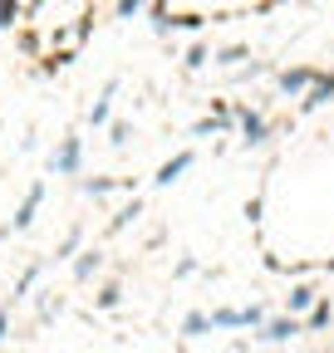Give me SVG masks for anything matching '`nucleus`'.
<instances>
[{
	"label": "nucleus",
	"instance_id": "nucleus-1",
	"mask_svg": "<svg viewBox=\"0 0 334 353\" xmlns=\"http://www.w3.org/2000/svg\"><path fill=\"white\" fill-rule=\"evenodd\" d=\"M79 167H84V138L79 132H64L50 152V172L55 176H79Z\"/></svg>",
	"mask_w": 334,
	"mask_h": 353
},
{
	"label": "nucleus",
	"instance_id": "nucleus-2",
	"mask_svg": "<svg viewBox=\"0 0 334 353\" xmlns=\"http://www.w3.org/2000/svg\"><path fill=\"white\" fill-rule=\"evenodd\" d=\"M236 132H241V143L246 148H261L271 138V118L261 108H236Z\"/></svg>",
	"mask_w": 334,
	"mask_h": 353
},
{
	"label": "nucleus",
	"instance_id": "nucleus-3",
	"mask_svg": "<svg viewBox=\"0 0 334 353\" xmlns=\"http://www.w3.org/2000/svg\"><path fill=\"white\" fill-rule=\"evenodd\" d=\"M315 79H320V69L295 64V69H280V74H275V88H280L285 99H305L310 88H315Z\"/></svg>",
	"mask_w": 334,
	"mask_h": 353
},
{
	"label": "nucleus",
	"instance_id": "nucleus-4",
	"mask_svg": "<svg viewBox=\"0 0 334 353\" xmlns=\"http://www.w3.org/2000/svg\"><path fill=\"white\" fill-rule=\"evenodd\" d=\"M45 206V182H35L30 192H25V201L15 206V216H10V226H6V236L10 231H30V221H35V211Z\"/></svg>",
	"mask_w": 334,
	"mask_h": 353
},
{
	"label": "nucleus",
	"instance_id": "nucleus-5",
	"mask_svg": "<svg viewBox=\"0 0 334 353\" xmlns=\"http://www.w3.org/2000/svg\"><path fill=\"white\" fill-rule=\"evenodd\" d=\"M295 334H305V319H295V314H275V319H266V329H261V339L266 343H290Z\"/></svg>",
	"mask_w": 334,
	"mask_h": 353
},
{
	"label": "nucleus",
	"instance_id": "nucleus-6",
	"mask_svg": "<svg viewBox=\"0 0 334 353\" xmlns=\"http://www.w3.org/2000/svg\"><path fill=\"white\" fill-rule=\"evenodd\" d=\"M226 128H236V108H231V103H217L206 118H197V123H192L197 138H212V132H226Z\"/></svg>",
	"mask_w": 334,
	"mask_h": 353
},
{
	"label": "nucleus",
	"instance_id": "nucleus-7",
	"mask_svg": "<svg viewBox=\"0 0 334 353\" xmlns=\"http://www.w3.org/2000/svg\"><path fill=\"white\" fill-rule=\"evenodd\" d=\"M324 294L315 290V285H290V299H285V314H295V319H305L310 314V309L320 304Z\"/></svg>",
	"mask_w": 334,
	"mask_h": 353
},
{
	"label": "nucleus",
	"instance_id": "nucleus-8",
	"mask_svg": "<svg viewBox=\"0 0 334 353\" xmlns=\"http://www.w3.org/2000/svg\"><path fill=\"white\" fill-rule=\"evenodd\" d=\"M113 94H118V79H108L104 94L89 103V128H108V123H113Z\"/></svg>",
	"mask_w": 334,
	"mask_h": 353
},
{
	"label": "nucleus",
	"instance_id": "nucleus-9",
	"mask_svg": "<svg viewBox=\"0 0 334 353\" xmlns=\"http://www.w3.org/2000/svg\"><path fill=\"white\" fill-rule=\"evenodd\" d=\"M192 162H197L192 152H173V157H167V162H162V167L153 172V187H173V182H177V176H182V172H187Z\"/></svg>",
	"mask_w": 334,
	"mask_h": 353
},
{
	"label": "nucleus",
	"instance_id": "nucleus-10",
	"mask_svg": "<svg viewBox=\"0 0 334 353\" xmlns=\"http://www.w3.org/2000/svg\"><path fill=\"white\" fill-rule=\"evenodd\" d=\"M329 99H334V74H320V79H315V88L300 99V113H315V108H324Z\"/></svg>",
	"mask_w": 334,
	"mask_h": 353
},
{
	"label": "nucleus",
	"instance_id": "nucleus-11",
	"mask_svg": "<svg viewBox=\"0 0 334 353\" xmlns=\"http://www.w3.org/2000/svg\"><path fill=\"white\" fill-rule=\"evenodd\" d=\"M212 329H246V309H212Z\"/></svg>",
	"mask_w": 334,
	"mask_h": 353
},
{
	"label": "nucleus",
	"instance_id": "nucleus-12",
	"mask_svg": "<svg viewBox=\"0 0 334 353\" xmlns=\"http://www.w3.org/2000/svg\"><path fill=\"white\" fill-rule=\"evenodd\" d=\"M329 324H334V304H329V299H320L310 314H305V329H329Z\"/></svg>",
	"mask_w": 334,
	"mask_h": 353
},
{
	"label": "nucleus",
	"instance_id": "nucleus-13",
	"mask_svg": "<svg viewBox=\"0 0 334 353\" xmlns=\"http://www.w3.org/2000/svg\"><path fill=\"white\" fill-rule=\"evenodd\" d=\"M206 329H212V314H202V309L182 314V334H187V339H197V334H206Z\"/></svg>",
	"mask_w": 334,
	"mask_h": 353
},
{
	"label": "nucleus",
	"instance_id": "nucleus-14",
	"mask_svg": "<svg viewBox=\"0 0 334 353\" xmlns=\"http://www.w3.org/2000/svg\"><path fill=\"white\" fill-rule=\"evenodd\" d=\"M99 265H104V255H99V250H84V255L74 260V280H89Z\"/></svg>",
	"mask_w": 334,
	"mask_h": 353
},
{
	"label": "nucleus",
	"instance_id": "nucleus-15",
	"mask_svg": "<svg viewBox=\"0 0 334 353\" xmlns=\"http://www.w3.org/2000/svg\"><path fill=\"white\" fill-rule=\"evenodd\" d=\"M123 182H118V176H84V192H89V196H108V192H118Z\"/></svg>",
	"mask_w": 334,
	"mask_h": 353
},
{
	"label": "nucleus",
	"instance_id": "nucleus-16",
	"mask_svg": "<svg viewBox=\"0 0 334 353\" xmlns=\"http://www.w3.org/2000/svg\"><path fill=\"white\" fill-rule=\"evenodd\" d=\"M25 20V6L20 0H0V30H15Z\"/></svg>",
	"mask_w": 334,
	"mask_h": 353
},
{
	"label": "nucleus",
	"instance_id": "nucleus-17",
	"mask_svg": "<svg viewBox=\"0 0 334 353\" xmlns=\"http://www.w3.org/2000/svg\"><path fill=\"white\" fill-rule=\"evenodd\" d=\"M138 216H143V201L133 196V201L123 206V211H113V221H108V231H123V226H128V221H138Z\"/></svg>",
	"mask_w": 334,
	"mask_h": 353
},
{
	"label": "nucleus",
	"instance_id": "nucleus-18",
	"mask_svg": "<svg viewBox=\"0 0 334 353\" xmlns=\"http://www.w3.org/2000/svg\"><path fill=\"white\" fill-rule=\"evenodd\" d=\"M69 59H74V50H50L45 59H39V74H59Z\"/></svg>",
	"mask_w": 334,
	"mask_h": 353
},
{
	"label": "nucleus",
	"instance_id": "nucleus-19",
	"mask_svg": "<svg viewBox=\"0 0 334 353\" xmlns=\"http://www.w3.org/2000/svg\"><path fill=\"white\" fill-rule=\"evenodd\" d=\"M246 54H250V50H246V44H226V50H217L212 59H217V64H226V69H236V64H241Z\"/></svg>",
	"mask_w": 334,
	"mask_h": 353
},
{
	"label": "nucleus",
	"instance_id": "nucleus-20",
	"mask_svg": "<svg viewBox=\"0 0 334 353\" xmlns=\"http://www.w3.org/2000/svg\"><path fill=\"white\" fill-rule=\"evenodd\" d=\"M182 64L187 69H206V64H212V50H206V44H192V50L182 54Z\"/></svg>",
	"mask_w": 334,
	"mask_h": 353
},
{
	"label": "nucleus",
	"instance_id": "nucleus-21",
	"mask_svg": "<svg viewBox=\"0 0 334 353\" xmlns=\"http://www.w3.org/2000/svg\"><path fill=\"white\" fill-rule=\"evenodd\" d=\"M79 241H84V231H79V226H74V231H64V241L55 245V260H64V255H74V250H79Z\"/></svg>",
	"mask_w": 334,
	"mask_h": 353
},
{
	"label": "nucleus",
	"instance_id": "nucleus-22",
	"mask_svg": "<svg viewBox=\"0 0 334 353\" xmlns=\"http://www.w3.org/2000/svg\"><path fill=\"white\" fill-rule=\"evenodd\" d=\"M153 0H113V10H118V20H133L138 10H148Z\"/></svg>",
	"mask_w": 334,
	"mask_h": 353
},
{
	"label": "nucleus",
	"instance_id": "nucleus-23",
	"mask_svg": "<svg viewBox=\"0 0 334 353\" xmlns=\"http://www.w3.org/2000/svg\"><path fill=\"white\" fill-rule=\"evenodd\" d=\"M128 138H133L128 123H108V143H113V148H128Z\"/></svg>",
	"mask_w": 334,
	"mask_h": 353
},
{
	"label": "nucleus",
	"instance_id": "nucleus-24",
	"mask_svg": "<svg viewBox=\"0 0 334 353\" xmlns=\"http://www.w3.org/2000/svg\"><path fill=\"white\" fill-rule=\"evenodd\" d=\"M118 304H123V290L118 285H104L99 290V309H118Z\"/></svg>",
	"mask_w": 334,
	"mask_h": 353
},
{
	"label": "nucleus",
	"instance_id": "nucleus-25",
	"mask_svg": "<svg viewBox=\"0 0 334 353\" xmlns=\"http://www.w3.org/2000/svg\"><path fill=\"white\" fill-rule=\"evenodd\" d=\"M89 34H94V10L74 20V39H79V44H84V39H89Z\"/></svg>",
	"mask_w": 334,
	"mask_h": 353
},
{
	"label": "nucleus",
	"instance_id": "nucleus-26",
	"mask_svg": "<svg viewBox=\"0 0 334 353\" xmlns=\"http://www.w3.org/2000/svg\"><path fill=\"white\" fill-rule=\"evenodd\" d=\"M261 211H266L261 196H250V201H246V221H250V226H261Z\"/></svg>",
	"mask_w": 334,
	"mask_h": 353
},
{
	"label": "nucleus",
	"instance_id": "nucleus-27",
	"mask_svg": "<svg viewBox=\"0 0 334 353\" xmlns=\"http://www.w3.org/2000/svg\"><path fill=\"white\" fill-rule=\"evenodd\" d=\"M177 25H182V30H202V25H206V15H177Z\"/></svg>",
	"mask_w": 334,
	"mask_h": 353
},
{
	"label": "nucleus",
	"instance_id": "nucleus-28",
	"mask_svg": "<svg viewBox=\"0 0 334 353\" xmlns=\"http://www.w3.org/2000/svg\"><path fill=\"white\" fill-rule=\"evenodd\" d=\"M10 339V309H0V343Z\"/></svg>",
	"mask_w": 334,
	"mask_h": 353
},
{
	"label": "nucleus",
	"instance_id": "nucleus-29",
	"mask_svg": "<svg viewBox=\"0 0 334 353\" xmlns=\"http://www.w3.org/2000/svg\"><path fill=\"white\" fill-rule=\"evenodd\" d=\"M39 10H45V0H25V20H35Z\"/></svg>",
	"mask_w": 334,
	"mask_h": 353
},
{
	"label": "nucleus",
	"instance_id": "nucleus-30",
	"mask_svg": "<svg viewBox=\"0 0 334 353\" xmlns=\"http://www.w3.org/2000/svg\"><path fill=\"white\" fill-rule=\"evenodd\" d=\"M0 128H6V123H0Z\"/></svg>",
	"mask_w": 334,
	"mask_h": 353
}]
</instances>
